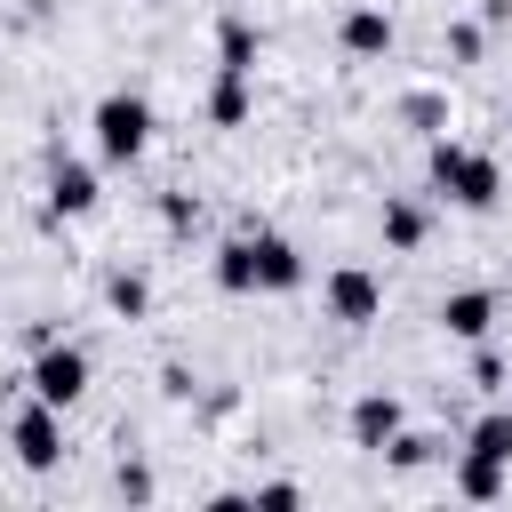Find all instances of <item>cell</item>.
Returning <instances> with one entry per match:
<instances>
[{"label":"cell","mask_w":512,"mask_h":512,"mask_svg":"<svg viewBox=\"0 0 512 512\" xmlns=\"http://www.w3.org/2000/svg\"><path fill=\"white\" fill-rule=\"evenodd\" d=\"M424 176H432V192H440V200H456V208H472V216L504 200V168H496L488 152L456 144V136H432V152H424Z\"/></svg>","instance_id":"1"},{"label":"cell","mask_w":512,"mask_h":512,"mask_svg":"<svg viewBox=\"0 0 512 512\" xmlns=\"http://www.w3.org/2000/svg\"><path fill=\"white\" fill-rule=\"evenodd\" d=\"M88 128H96V152H104L112 168H128V160L152 144V104H144L136 88H112V96H96Z\"/></svg>","instance_id":"2"},{"label":"cell","mask_w":512,"mask_h":512,"mask_svg":"<svg viewBox=\"0 0 512 512\" xmlns=\"http://www.w3.org/2000/svg\"><path fill=\"white\" fill-rule=\"evenodd\" d=\"M88 376H96V368H88V352H80V344H64V336H48V344L32 352V368H24V384H32L48 408H72V400L88 392Z\"/></svg>","instance_id":"3"},{"label":"cell","mask_w":512,"mask_h":512,"mask_svg":"<svg viewBox=\"0 0 512 512\" xmlns=\"http://www.w3.org/2000/svg\"><path fill=\"white\" fill-rule=\"evenodd\" d=\"M8 448H16V464L24 472H56L64 464V408H48L40 392L16 408V424H8Z\"/></svg>","instance_id":"4"},{"label":"cell","mask_w":512,"mask_h":512,"mask_svg":"<svg viewBox=\"0 0 512 512\" xmlns=\"http://www.w3.org/2000/svg\"><path fill=\"white\" fill-rule=\"evenodd\" d=\"M320 296H328V320H344V328H376L384 320V280L368 264H336L320 280Z\"/></svg>","instance_id":"5"},{"label":"cell","mask_w":512,"mask_h":512,"mask_svg":"<svg viewBox=\"0 0 512 512\" xmlns=\"http://www.w3.org/2000/svg\"><path fill=\"white\" fill-rule=\"evenodd\" d=\"M248 240H256V296H288V288H304V256H296V240H280V232H264V224H240Z\"/></svg>","instance_id":"6"},{"label":"cell","mask_w":512,"mask_h":512,"mask_svg":"<svg viewBox=\"0 0 512 512\" xmlns=\"http://www.w3.org/2000/svg\"><path fill=\"white\" fill-rule=\"evenodd\" d=\"M400 424H408V408H400V392H360V400H352V416H344V432H352V448H368V456H376V448H384V440H392Z\"/></svg>","instance_id":"7"},{"label":"cell","mask_w":512,"mask_h":512,"mask_svg":"<svg viewBox=\"0 0 512 512\" xmlns=\"http://www.w3.org/2000/svg\"><path fill=\"white\" fill-rule=\"evenodd\" d=\"M440 328H448L456 344H480V336L496 328V288H448V296H440Z\"/></svg>","instance_id":"8"},{"label":"cell","mask_w":512,"mask_h":512,"mask_svg":"<svg viewBox=\"0 0 512 512\" xmlns=\"http://www.w3.org/2000/svg\"><path fill=\"white\" fill-rule=\"evenodd\" d=\"M96 208V168L88 160H48V216H88Z\"/></svg>","instance_id":"9"},{"label":"cell","mask_w":512,"mask_h":512,"mask_svg":"<svg viewBox=\"0 0 512 512\" xmlns=\"http://www.w3.org/2000/svg\"><path fill=\"white\" fill-rule=\"evenodd\" d=\"M336 40H344V56H392V16L384 8H344Z\"/></svg>","instance_id":"10"},{"label":"cell","mask_w":512,"mask_h":512,"mask_svg":"<svg viewBox=\"0 0 512 512\" xmlns=\"http://www.w3.org/2000/svg\"><path fill=\"white\" fill-rule=\"evenodd\" d=\"M504 480H512V464H496V456H480V448L456 456V496H464V504H496Z\"/></svg>","instance_id":"11"},{"label":"cell","mask_w":512,"mask_h":512,"mask_svg":"<svg viewBox=\"0 0 512 512\" xmlns=\"http://www.w3.org/2000/svg\"><path fill=\"white\" fill-rule=\"evenodd\" d=\"M216 288H224V296H256V240H248V232H232V240L216 248Z\"/></svg>","instance_id":"12"},{"label":"cell","mask_w":512,"mask_h":512,"mask_svg":"<svg viewBox=\"0 0 512 512\" xmlns=\"http://www.w3.org/2000/svg\"><path fill=\"white\" fill-rule=\"evenodd\" d=\"M256 48H264V40H256L248 16H224V24H216V72H256Z\"/></svg>","instance_id":"13"},{"label":"cell","mask_w":512,"mask_h":512,"mask_svg":"<svg viewBox=\"0 0 512 512\" xmlns=\"http://www.w3.org/2000/svg\"><path fill=\"white\" fill-rule=\"evenodd\" d=\"M256 112V96H248V72H216V88H208V120L216 128H240Z\"/></svg>","instance_id":"14"},{"label":"cell","mask_w":512,"mask_h":512,"mask_svg":"<svg viewBox=\"0 0 512 512\" xmlns=\"http://www.w3.org/2000/svg\"><path fill=\"white\" fill-rule=\"evenodd\" d=\"M440 448H448V440H432V432H416V424H400V432H392V440H384L376 456H384L392 472H424V464H432Z\"/></svg>","instance_id":"15"},{"label":"cell","mask_w":512,"mask_h":512,"mask_svg":"<svg viewBox=\"0 0 512 512\" xmlns=\"http://www.w3.org/2000/svg\"><path fill=\"white\" fill-rule=\"evenodd\" d=\"M424 232H432V216L416 208V200H384V248H424Z\"/></svg>","instance_id":"16"},{"label":"cell","mask_w":512,"mask_h":512,"mask_svg":"<svg viewBox=\"0 0 512 512\" xmlns=\"http://www.w3.org/2000/svg\"><path fill=\"white\" fill-rule=\"evenodd\" d=\"M464 448H480V456L512 464V408H480V416H472V432H464Z\"/></svg>","instance_id":"17"},{"label":"cell","mask_w":512,"mask_h":512,"mask_svg":"<svg viewBox=\"0 0 512 512\" xmlns=\"http://www.w3.org/2000/svg\"><path fill=\"white\" fill-rule=\"evenodd\" d=\"M104 304H112L120 320H144V312H152V280H144V272H112V280H104Z\"/></svg>","instance_id":"18"},{"label":"cell","mask_w":512,"mask_h":512,"mask_svg":"<svg viewBox=\"0 0 512 512\" xmlns=\"http://www.w3.org/2000/svg\"><path fill=\"white\" fill-rule=\"evenodd\" d=\"M400 120L424 128V136H440V128H448V96H440V88H408V96H400Z\"/></svg>","instance_id":"19"},{"label":"cell","mask_w":512,"mask_h":512,"mask_svg":"<svg viewBox=\"0 0 512 512\" xmlns=\"http://www.w3.org/2000/svg\"><path fill=\"white\" fill-rule=\"evenodd\" d=\"M480 48H488V24H448V40H440V56L464 72V64H480Z\"/></svg>","instance_id":"20"},{"label":"cell","mask_w":512,"mask_h":512,"mask_svg":"<svg viewBox=\"0 0 512 512\" xmlns=\"http://www.w3.org/2000/svg\"><path fill=\"white\" fill-rule=\"evenodd\" d=\"M472 384L480 392H504V352H488V336L472 344Z\"/></svg>","instance_id":"21"},{"label":"cell","mask_w":512,"mask_h":512,"mask_svg":"<svg viewBox=\"0 0 512 512\" xmlns=\"http://www.w3.org/2000/svg\"><path fill=\"white\" fill-rule=\"evenodd\" d=\"M248 504H264V512H296L304 488H296V480H264V488H248Z\"/></svg>","instance_id":"22"},{"label":"cell","mask_w":512,"mask_h":512,"mask_svg":"<svg viewBox=\"0 0 512 512\" xmlns=\"http://www.w3.org/2000/svg\"><path fill=\"white\" fill-rule=\"evenodd\" d=\"M160 224H168V232H192V224H200V200H192V192H168V200H160Z\"/></svg>","instance_id":"23"},{"label":"cell","mask_w":512,"mask_h":512,"mask_svg":"<svg viewBox=\"0 0 512 512\" xmlns=\"http://www.w3.org/2000/svg\"><path fill=\"white\" fill-rule=\"evenodd\" d=\"M120 496H128V504H152V472H144V464H120Z\"/></svg>","instance_id":"24"}]
</instances>
